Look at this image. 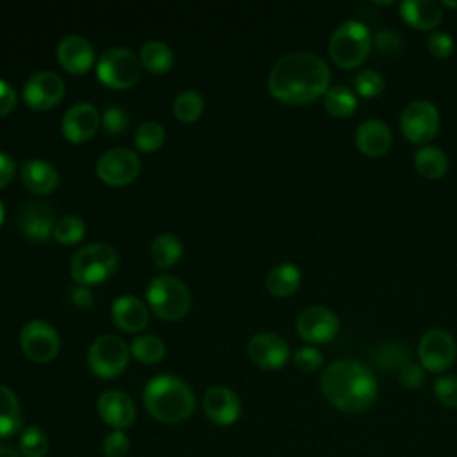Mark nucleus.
<instances>
[{
  "mask_svg": "<svg viewBox=\"0 0 457 457\" xmlns=\"http://www.w3.org/2000/svg\"><path fill=\"white\" fill-rule=\"evenodd\" d=\"M64 95V80L57 71L39 70L23 86V98L34 109H48Z\"/></svg>",
  "mask_w": 457,
  "mask_h": 457,
  "instance_id": "nucleus-14",
  "label": "nucleus"
},
{
  "mask_svg": "<svg viewBox=\"0 0 457 457\" xmlns=\"http://www.w3.org/2000/svg\"><path fill=\"white\" fill-rule=\"evenodd\" d=\"M300 280H302V275L296 264L280 262L268 271L266 287L275 296H287L298 289Z\"/></svg>",
  "mask_w": 457,
  "mask_h": 457,
  "instance_id": "nucleus-25",
  "label": "nucleus"
},
{
  "mask_svg": "<svg viewBox=\"0 0 457 457\" xmlns=\"http://www.w3.org/2000/svg\"><path fill=\"white\" fill-rule=\"evenodd\" d=\"M202 407L205 416L221 427H228L237 421L241 414L239 396L227 386H212L205 391Z\"/></svg>",
  "mask_w": 457,
  "mask_h": 457,
  "instance_id": "nucleus-16",
  "label": "nucleus"
},
{
  "mask_svg": "<svg viewBox=\"0 0 457 457\" xmlns=\"http://www.w3.org/2000/svg\"><path fill=\"white\" fill-rule=\"evenodd\" d=\"M21 180L34 193H48L59 182L55 166L45 159L32 157L21 164Z\"/></svg>",
  "mask_w": 457,
  "mask_h": 457,
  "instance_id": "nucleus-24",
  "label": "nucleus"
},
{
  "mask_svg": "<svg viewBox=\"0 0 457 457\" xmlns=\"http://www.w3.org/2000/svg\"><path fill=\"white\" fill-rule=\"evenodd\" d=\"M204 111V98L198 91L187 89L182 91L175 102H173V112L182 121H193L196 120Z\"/></svg>",
  "mask_w": 457,
  "mask_h": 457,
  "instance_id": "nucleus-33",
  "label": "nucleus"
},
{
  "mask_svg": "<svg viewBox=\"0 0 457 457\" xmlns=\"http://www.w3.org/2000/svg\"><path fill=\"white\" fill-rule=\"evenodd\" d=\"M402 37L393 32L391 29H382V30H377L375 36H373V46L375 50L378 52L380 57H396L400 52H402Z\"/></svg>",
  "mask_w": 457,
  "mask_h": 457,
  "instance_id": "nucleus-38",
  "label": "nucleus"
},
{
  "mask_svg": "<svg viewBox=\"0 0 457 457\" xmlns=\"http://www.w3.org/2000/svg\"><path fill=\"white\" fill-rule=\"evenodd\" d=\"M18 446L23 457H45L48 453V437L39 427H27L20 436Z\"/></svg>",
  "mask_w": 457,
  "mask_h": 457,
  "instance_id": "nucleus-34",
  "label": "nucleus"
},
{
  "mask_svg": "<svg viewBox=\"0 0 457 457\" xmlns=\"http://www.w3.org/2000/svg\"><path fill=\"white\" fill-rule=\"evenodd\" d=\"M146 300L157 316L177 320L187 312L191 293L180 278L173 275H157L146 286Z\"/></svg>",
  "mask_w": 457,
  "mask_h": 457,
  "instance_id": "nucleus-6",
  "label": "nucleus"
},
{
  "mask_svg": "<svg viewBox=\"0 0 457 457\" xmlns=\"http://www.w3.org/2000/svg\"><path fill=\"white\" fill-rule=\"evenodd\" d=\"M427 373L425 368L421 364H414V362H407L400 371H398V382L405 387V389H420L425 384Z\"/></svg>",
  "mask_w": 457,
  "mask_h": 457,
  "instance_id": "nucleus-44",
  "label": "nucleus"
},
{
  "mask_svg": "<svg viewBox=\"0 0 457 457\" xmlns=\"http://www.w3.org/2000/svg\"><path fill=\"white\" fill-rule=\"evenodd\" d=\"M371 45L373 37L368 25L359 20H346L330 34L328 54L337 66L350 70L366 61Z\"/></svg>",
  "mask_w": 457,
  "mask_h": 457,
  "instance_id": "nucleus-4",
  "label": "nucleus"
},
{
  "mask_svg": "<svg viewBox=\"0 0 457 457\" xmlns=\"http://www.w3.org/2000/svg\"><path fill=\"white\" fill-rule=\"evenodd\" d=\"M414 166L418 173L425 179H441L448 170V157L446 154L432 145H423L414 154Z\"/></svg>",
  "mask_w": 457,
  "mask_h": 457,
  "instance_id": "nucleus-26",
  "label": "nucleus"
},
{
  "mask_svg": "<svg viewBox=\"0 0 457 457\" xmlns=\"http://www.w3.org/2000/svg\"><path fill=\"white\" fill-rule=\"evenodd\" d=\"M353 86H355V91L362 98H373V96L382 93V89H384V77L377 70L368 68V70L359 71L353 77Z\"/></svg>",
  "mask_w": 457,
  "mask_h": 457,
  "instance_id": "nucleus-37",
  "label": "nucleus"
},
{
  "mask_svg": "<svg viewBox=\"0 0 457 457\" xmlns=\"http://www.w3.org/2000/svg\"><path fill=\"white\" fill-rule=\"evenodd\" d=\"M295 364L302 370V371H316L321 368L323 364V355L316 346H302L295 352L293 355Z\"/></svg>",
  "mask_w": 457,
  "mask_h": 457,
  "instance_id": "nucleus-43",
  "label": "nucleus"
},
{
  "mask_svg": "<svg viewBox=\"0 0 457 457\" xmlns=\"http://www.w3.org/2000/svg\"><path fill=\"white\" fill-rule=\"evenodd\" d=\"M100 121H102L105 132L120 134V132H123L129 127L130 118H129V112L123 107L109 105V107L104 109L102 116H100Z\"/></svg>",
  "mask_w": 457,
  "mask_h": 457,
  "instance_id": "nucleus-39",
  "label": "nucleus"
},
{
  "mask_svg": "<svg viewBox=\"0 0 457 457\" xmlns=\"http://www.w3.org/2000/svg\"><path fill=\"white\" fill-rule=\"evenodd\" d=\"M14 171H16L14 159L9 154L0 152V187L5 186L12 179Z\"/></svg>",
  "mask_w": 457,
  "mask_h": 457,
  "instance_id": "nucleus-46",
  "label": "nucleus"
},
{
  "mask_svg": "<svg viewBox=\"0 0 457 457\" xmlns=\"http://www.w3.org/2000/svg\"><path fill=\"white\" fill-rule=\"evenodd\" d=\"M54 209L43 202H27L18 212V228L29 239L43 241L54 234L55 225Z\"/></svg>",
  "mask_w": 457,
  "mask_h": 457,
  "instance_id": "nucleus-17",
  "label": "nucleus"
},
{
  "mask_svg": "<svg viewBox=\"0 0 457 457\" xmlns=\"http://www.w3.org/2000/svg\"><path fill=\"white\" fill-rule=\"evenodd\" d=\"M139 157L129 148H109L96 161V171L102 180L112 186H123L134 180L139 173Z\"/></svg>",
  "mask_w": 457,
  "mask_h": 457,
  "instance_id": "nucleus-13",
  "label": "nucleus"
},
{
  "mask_svg": "<svg viewBox=\"0 0 457 457\" xmlns=\"http://www.w3.org/2000/svg\"><path fill=\"white\" fill-rule=\"evenodd\" d=\"M130 352L137 361L154 364L164 357L166 348H164V343L161 337H157L154 334H143V336H137L130 343Z\"/></svg>",
  "mask_w": 457,
  "mask_h": 457,
  "instance_id": "nucleus-32",
  "label": "nucleus"
},
{
  "mask_svg": "<svg viewBox=\"0 0 457 457\" xmlns=\"http://www.w3.org/2000/svg\"><path fill=\"white\" fill-rule=\"evenodd\" d=\"M427 46L428 52L436 57V59H446L450 57V54L453 52V39L448 32L445 30H432L428 34L427 39Z\"/></svg>",
  "mask_w": 457,
  "mask_h": 457,
  "instance_id": "nucleus-41",
  "label": "nucleus"
},
{
  "mask_svg": "<svg viewBox=\"0 0 457 457\" xmlns=\"http://www.w3.org/2000/svg\"><path fill=\"white\" fill-rule=\"evenodd\" d=\"M180 255H182V243L173 234H159L150 245V257L161 268L171 266L180 259Z\"/></svg>",
  "mask_w": 457,
  "mask_h": 457,
  "instance_id": "nucleus-31",
  "label": "nucleus"
},
{
  "mask_svg": "<svg viewBox=\"0 0 457 457\" xmlns=\"http://www.w3.org/2000/svg\"><path fill=\"white\" fill-rule=\"evenodd\" d=\"M111 312L116 325L129 332L141 330L148 323V309L134 295L118 296L111 305Z\"/></svg>",
  "mask_w": 457,
  "mask_h": 457,
  "instance_id": "nucleus-23",
  "label": "nucleus"
},
{
  "mask_svg": "<svg viewBox=\"0 0 457 457\" xmlns=\"http://www.w3.org/2000/svg\"><path fill=\"white\" fill-rule=\"evenodd\" d=\"M402 20L418 30H436L443 20L441 4L434 0H403L398 5Z\"/></svg>",
  "mask_w": 457,
  "mask_h": 457,
  "instance_id": "nucleus-22",
  "label": "nucleus"
},
{
  "mask_svg": "<svg viewBox=\"0 0 457 457\" xmlns=\"http://www.w3.org/2000/svg\"><path fill=\"white\" fill-rule=\"evenodd\" d=\"M339 330V318L334 311L323 305H311L296 318L298 336L312 345H325L336 337Z\"/></svg>",
  "mask_w": 457,
  "mask_h": 457,
  "instance_id": "nucleus-12",
  "label": "nucleus"
},
{
  "mask_svg": "<svg viewBox=\"0 0 457 457\" xmlns=\"http://www.w3.org/2000/svg\"><path fill=\"white\" fill-rule=\"evenodd\" d=\"M330 70L327 62L311 52L282 55L268 75L270 93L284 104H309L328 91Z\"/></svg>",
  "mask_w": 457,
  "mask_h": 457,
  "instance_id": "nucleus-1",
  "label": "nucleus"
},
{
  "mask_svg": "<svg viewBox=\"0 0 457 457\" xmlns=\"http://www.w3.org/2000/svg\"><path fill=\"white\" fill-rule=\"evenodd\" d=\"M443 5H448V7H457V2H448V0H445V2H443Z\"/></svg>",
  "mask_w": 457,
  "mask_h": 457,
  "instance_id": "nucleus-49",
  "label": "nucleus"
},
{
  "mask_svg": "<svg viewBox=\"0 0 457 457\" xmlns=\"http://www.w3.org/2000/svg\"><path fill=\"white\" fill-rule=\"evenodd\" d=\"M418 355L425 371H446L457 357L455 339L450 332L443 328H430L421 336L418 343Z\"/></svg>",
  "mask_w": 457,
  "mask_h": 457,
  "instance_id": "nucleus-10",
  "label": "nucleus"
},
{
  "mask_svg": "<svg viewBox=\"0 0 457 457\" xmlns=\"http://www.w3.org/2000/svg\"><path fill=\"white\" fill-rule=\"evenodd\" d=\"M57 57L68 71L82 73L93 64L95 48L84 36L68 34L57 45Z\"/></svg>",
  "mask_w": 457,
  "mask_h": 457,
  "instance_id": "nucleus-20",
  "label": "nucleus"
},
{
  "mask_svg": "<svg viewBox=\"0 0 457 457\" xmlns=\"http://www.w3.org/2000/svg\"><path fill=\"white\" fill-rule=\"evenodd\" d=\"M14 104H16L14 87L7 80L0 79V116L7 114L14 107Z\"/></svg>",
  "mask_w": 457,
  "mask_h": 457,
  "instance_id": "nucleus-45",
  "label": "nucleus"
},
{
  "mask_svg": "<svg viewBox=\"0 0 457 457\" xmlns=\"http://www.w3.org/2000/svg\"><path fill=\"white\" fill-rule=\"evenodd\" d=\"M323 105L334 118H348L357 109V96L346 86H332L323 95Z\"/></svg>",
  "mask_w": 457,
  "mask_h": 457,
  "instance_id": "nucleus-29",
  "label": "nucleus"
},
{
  "mask_svg": "<svg viewBox=\"0 0 457 457\" xmlns=\"http://www.w3.org/2000/svg\"><path fill=\"white\" fill-rule=\"evenodd\" d=\"M2 220H4V204L0 200V223H2Z\"/></svg>",
  "mask_w": 457,
  "mask_h": 457,
  "instance_id": "nucleus-50",
  "label": "nucleus"
},
{
  "mask_svg": "<svg viewBox=\"0 0 457 457\" xmlns=\"http://www.w3.org/2000/svg\"><path fill=\"white\" fill-rule=\"evenodd\" d=\"M84 230H86V225H84V220L80 216L66 214V216H62L55 221L52 236L59 243L71 245V243H77L84 236Z\"/></svg>",
  "mask_w": 457,
  "mask_h": 457,
  "instance_id": "nucleus-35",
  "label": "nucleus"
},
{
  "mask_svg": "<svg viewBox=\"0 0 457 457\" xmlns=\"http://www.w3.org/2000/svg\"><path fill=\"white\" fill-rule=\"evenodd\" d=\"M373 359L377 362V366L384 371H400L409 361V350L405 345L398 343V341H387L382 343L375 348L373 352Z\"/></svg>",
  "mask_w": 457,
  "mask_h": 457,
  "instance_id": "nucleus-30",
  "label": "nucleus"
},
{
  "mask_svg": "<svg viewBox=\"0 0 457 457\" xmlns=\"http://www.w3.org/2000/svg\"><path fill=\"white\" fill-rule=\"evenodd\" d=\"M320 386L328 403L346 414L368 411L378 393L375 373L357 359H337L330 362L320 377Z\"/></svg>",
  "mask_w": 457,
  "mask_h": 457,
  "instance_id": "nucleus-2",
  "label": "nucleus"
},
{
  "mask_svg": "<svg viewBox=\"0 0 457 457\" xmlns=\"http://www.w3.org/2000/svg\"><path fill=\"white\" fill-rule=\"evenodd\" d=\"M20 346L29 359L46 362L54 359L59 350V334L52 323L30 320L20 332Z\"/></svg>",
  "mask_w": 457,
  "mask_h": 457,
  "instance_id": "nucleus-11",
  "label": "nucleus"
},
{
  "mask_svg": "<svg viewBox=\"0 0 457 457\" xmlns=\"http://www.w3.org/2000/svg\"><path fill=\"white\" fill-rule=\"evenodd\" d=\"M164 137H166L164 127H162L159 121H154V120L143 121V123L136 129V134H134L136 145H137L141 150H146V152L159 148V146L164 143Z\"/></svg>",
  "mask_w": 457,
  "mask_h": 457,
  "instance_id": "nucleus-36",
  "label": "nucleus"
},
{
  "mask_svg": "<svg viewBox=\"0 0 457 457\" xmlns=\"http://www.w3.org/2000/svg\"><path fill=\"white\" fill-rule=\"evenodd\" d=\"M70 300H71L75 305H79V307H87V305L91 303V300H93V293H91V289H89L87 286L77 284V286L70 291Z\"/></svg>",
  "mask_w": 457,
  "mask_h": 457,
  "instance_id": "nucleus-47",
  "label": "nucleus"
},
{
  "mask_svg": "<svg viewBox=\"0 0 457 457\" xmlns=\"http://www.w3.org/2000/svg\"><path fill=\"white\" fill-rule=\"evenodd\" d=\"M139 59L143 66L154 73H164L173 64V52L171 48L157 39H150L143 43L139 50Z\"/></svg>",
  "mask_w": 457,
  "mask_h": 457,
  "instance_id": "nucleus-28",
  "label": "nucleus"
},
{
  "mask_svg": "<svg viewBox=\"0 0 457 457\" xmlns=\"http://www.w3.org/2000/svg\"><path fill=\"white\" fill-rule=\"evenodd\" d=\"M250 359L262 370H278L289 359V345L273 332H259L248 341Z\"/></svg>",
  "mask_w": 457,
  "mask_h": 457,
  "instance_id": "nucleus-15",
  "label": "nucleus"
},
{
  "mask_svg": "<svg viewBox=\"0 0 457 457\" xmlns=\"http://www.w3.org/2000/svg\"><path fill=\"white\" fill-rule=\"evenodd\" d=\"M393 143L389 127L380 120H366L355 130V146L368 157L384 155Z\"/></svg>",
  "mask_w": 457,
  "mask_h": 457,
  "instance_id": "nucleus-21",
  "label": "nucleus"
},
{
  "mask_svg": "<svg viewBox=\"0 0 457 457\" xmlns=\"http://www.w3.org/2000/svg\"><path fill=\"white\" fill-rule=\"evenodd\" d=\"M87 362L98 377H116L129 362V346L116 334H102L91 343L87 350Z\"/></svg>",
  "mask_w": 457,
  "mask_h": 457,
  "instance_id": "nucleus-8",
  "label": "nucleus"
},
{
  "mask_svg": "<svg viewBox=\"0 0 457 457\" xmlns=\"http://www.w3.org/2000/svg\"><path fill=\"white\" fill-rule=\"evenodd\" d=\"M23 423L21 409L16 395L7 386L0 384V437H9L20 432Z\"/></svg>",
  "mask_w": 457,
  "mask_h": 457,
  "instance_id": "nucleus-27",
  "label": "nucleus"
},
{
  "mask_svg": "<svg viewBox=\"0 0 457 457\" xmlns=\"http://www.w3.org/2000/svg\"><path fill=\"white\" fill-rule=\"evenodd\" d=\"M436 398L448 409H457V377L445 375L434 382Z\"/></svg>",
  "mask_w": 457,
  "mask_h": 457,
  "instance_id": "nucleus-40",
  "label": "nucleus"
},
{
  "mask_svg": "<svg viewBox=\"0 0 457 457\" xmlns=\"http://www.w3.org/2000/svg\"><path fill=\"white\" fill-rule=\"evenodd\" d=\"M100 112L89 102L73 104L62 116V134L70 141H84L91 137L100 125Z\"/></svg>",
  "mask_w": 457,
  "mask_h": 457,
  "instance_id": "nucleus-19",
  "label": "nucleus"
},
{
  "mask_svg": "<svg viewBox=\"0 0 457 457\" xmlns=\"http://www.w3.org/2000/svg\"><path fill=\"white\" fill-rule=\"evenodd\" d=\"M146 411L162 423H179L195 409L193 389L179 377L161 373L152 377L143 389Z\"/></svg>",
  "mask_w": 457,
  "mask_h": 457,
  "instance_id": "nucleus-3",
  "label": "nucleus"
},
{
  "mask_svg": "<svg viewBox=\"0 0 457 457\" xmlns=\"http://www.w3.org/2000/svg\"><path fill=\"white\" fill-rule=\"evenodd\" d=\"M139 59L123 46L107 48L96 62L98 79L111 87H129L139 79Z\"/></svg>",
  "mask_w": 457,
  "mask_h": 457,
  "instance_id": "nucleus-7",
  "label": "nucleus"
},
{
  "mask_svg": "<svg viewBox=\"0 0 457 457\" xmlns=\"http://www.w3.org/2000/svg\"><path fill=\"white\" fill-rule=\"evenodd\" d=\"M118 266L116 250L102 241L80 246L70 261V271L77 284L91 286L111 277Z\"/></svg>",
  "mask_w": 457,
  "mask_h": 457,
  "instance_id": "nucleus-5",
  "label": "nucleus"
},
{
  "mask_svg": "<svg viewBox=\"0 0 457 457\" xmlns=\"http://www.w3.org/2000/svg\"><path fill=\"white\" fill-rule=\"evenodd\" d=\"M0 457H20V453L16 450H12L11 446L0 445Z\"/></svg>",
  "mask_w": 457,
  "mask_h": 457,
  "instance_id": "nucleus-48",
  "label": "nucleus"
},
{
  "mask_svg": "<svg viewBox=\"0 0 457 457\" xmlns=\"http://www.w3.org/2000/svg\"><path fill=\"white\" fill-rule=\"evenodd\" d=\"M441 118L437 107L430 100H412L409 102L400 114L402 134L416 145L428 143L439 129Z\"/></svg>",
  "mask_w": 457,
  "mask_h": 457,
  "instance_id": "nucleus-9",
  "label": "nucleus"
},
{
  "mask_svg": "<svg viewBox=\"0 0 457 457\" xmlns=\"http://www.w3.org/2000/svg\"><path fill=\"white\" fill-rule=\"evenodd\" d=\"M130 443L123 430L109 432L102 441V450L105 457H125L129 453Z\"/></svg>",
  "mask_w": 457,
  "mask_h": 457,
  "instance_id": "nucleus-42",
  "label": "nucleus"
},
{
  "mask_svg": "<svg viewBox=\"0 0 457 457\" xmlns=\"http://www.w3.org/2000/svg\"><path fill=\"white\" fill-rule=\"evenodd\" d=\"M98 414L114 430H123L134 423L136 405L127 393L120 389H109L104 391L98 398Z\"/></svg>",
  "mask_w": 457,
  "mask_h": 457,
  "instance_id": "nucleus-18",
  "label": "nucleus"
}]
</instances>
